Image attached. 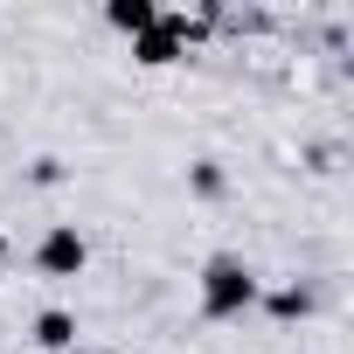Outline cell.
<instances>
[{"label": "cell", "instance_id": "6da1fadb", "mask_svg": "<svg viewBox=\"0 0 354 354\" xmlns=\"http://www.w3.org/2000/svg\"><path fill=\"white\" fill-rule=\"evenodd\" d=\"M257 299H264V285H257V271L243 257L223 250V257L202 264V319H243Z\"/></svg>", "mask_w": 354, "mask_h": 354}, {"label": "cell", "instance_id": "8992f818", "mask_svg": "<svg viewBox=\"0 0 354 354\" xmlns=\"http://www.w3.org/2000/svg\"><path fill=\"white\" fill-rule=\"evenodd\" d=\"M264 313L271 319H306L313 313V292L306 285H278V292H264Z\"/></svg>", "mask_w": 354, "mask_h": 354}, {"label": "cell", "instance_id": "ba28073f", "mask_svg": "<svg viewBox=\"0 0 354 354\" xmlns=\"http://www.w3.org/2000/svg\"><path fill=\"white\" fill-rule=\"evenodd\" d=\"M0 264H8V236H0Z\"/></svg>", "mask_w": 354, "mask_h": 354}, {"label": "cell", "instance_id": "5b68a950", "mask_svg": "<svg viewBox=\"0 0 354 354\" xmlns=\"http://www.w3.org/2000/svg\"><path fill=\"white\" fill-rule=\"evenodd\" d=\"M104 21H111L118 35H146V28L160 21V8H153V0H111V8H104Z\"/></svg>", "mask_w": 354, "mask_h": 354}, {"label": "cell", "instance_id": "9c48e42d", "mask_svg": "<svg viewBox=\"0 0 354 354\" xmlns=\"http://www.w3.org/2000/svg\"><path fill=\"white\" fill-rule=\"evenodd\" d=\"M77 354H84V347H77ZM97 354H118V347H97Z\"/></svg>", "mask_w": 354, "mask_h": 354}, {"label": "cell", "instance_id": "277c9868", "mask_svg": "<svg viewBox=\"0 0 354 354\" xmlns=\"http://www.w3.org/2000/svg\"><path fill=\"white\" fill-rule=\"evenodd\" d=\"M35 347H49V354H77V313H63V306L35 313Z\"/></svg>", "mask_w": 354, "mask_h": 354}, {"label": "cell", "instance_id": "7a4b0ae2", "mask_svg": "<svg viewBox=\"0 0 354 354\" xmlns=\"http://www.w3.org/2000/svg\"><path fill=\"white\" fill-rule=\"evenodd\" d=\"M84 264H91V243L77 236V223H56V230L35 243V271H42V278H77Z\"/></svg>", "mask_w": 354, "mask_h": 354}, {"label": "cell", "instance_id": "3957f363", "mask_svg": "<svg viewBox=\"0 0 354 354\" xmlns=\"http://www.w3.org/2000/svg\"><path fill=\"white\" fill-rule=\"evenodd\" d=\"M132 56H139L146 70H167V63H181V56H188V21H181V15H160L146 35H132Z\"/></svg>", "mask_w": 354, "mask_h": 354}, {"label": "cell", "instance_id": "52a82bcc", "mask_svg": "<svg viewBox=\"0 0 354 354\" xmlns=\"http://www.w3.org/2000/svg\"><path fill=\"white\" fill-rule=\"evenodd\" d=\"M188 188H195L202 202H216V195H223V167H216V160H195V167H188Z\"/></svg>", "mask_w": 354, "mask_h": 354}]
</instances>
